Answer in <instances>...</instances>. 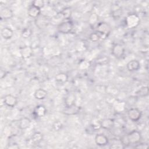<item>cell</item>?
Here are the masks:
<instances>
[{"mask_svg":"<svg viewBox=\"0 0 149 149\" xmlns=\"http://www.w3.org/2000/svg\"><path fill=\"white\" fill-rule=\"evenodd\" d=\"M114 124H115L114 120L111 118H106L100 121L101 127L106 130L111 129L113 127Z\"/></svg>","mask_w":149,"mask_h":149,"instance_id":"14","label":"cell"},{"mask_svg":"<svg viewBox=\"0 0 149 149\" xmlns=\"http://www.w3.org/2000/svg\"><path fill=\"white\" fill-rule=\"evenodd\" d=\"M75 100H76L75 95L73 94H69L65 98V103L66 107H69L75 104H74Z\"/></svg>","mask_w":149,"mask_h":149,"instance_id":"22","label":"cell"},{"mask_svg":"<svg viewBox=\"0 0 149 149\" xmlns=\"http://www.w3.org/2000/svg\"><path fill=\"white\" fill-rule=\"evenodd\" d=\"M55 80L59 83H66L68 80V76L66 73L61 72L55 76Z\"/></svg>","mask_w":149,"mask_h":149,"instance_id":"21","label":"cell"},{"mask_svg":"<svg viewBox=\"0 0 149 149\" xmlns=\"http://www.w3.org/2000/svg\"><path fill=\"white\" fill-rule=\"evenodd\" d=\"M125 22L127 27L133 29L135 28L139 24L140 22V19L139 16L137 14L132 13L129 14L126 17Z\"/></svg>","mask_w":149,"mask_h":149,"instance_id":"1","label":"cell"},{"mask_svg":"<svg viewBox=\"0 0 149 149\" xmlns=\"http://www.w3.org/2000/svg\"><path fill=\"white\" fill-rule=\"evenodd\" d=\"M39 44H40V40L37 38L33 39V40L31 41L30 47L34 49V48H37L38 47Z\"/></svg>","mask_w":149,"mask_h":149,"instance_id":"29","label":"cell"},{"mask_svg":"<svg viewBox=\"0 0 149 149\" xmlns=\"http://www.w3.org/2000/svg\"><path fill=\"white\" fill-rule=\"evenodd\" d=\"M32 5L41 9L44 6V2L42 0H35L33 1Z\"/></svg>","mask_w":149,"mask_h":149,"instance_id":"27","label":"cell"},{"mask_svg":"<svg viewBox=\"0 0 149 149\" xmlns=\"http://www.w3.org/2000/svg\"><path fill=\"white\" fill-rule=\"evenodd\" d=\"M3 102L9 107H14L17 103V99L15 96L12 94H8L5 96Z\"/></svg>","mask_w":149,"mask_h":149,"instance_id":"8","label":"cell"},{"mask_svg":"<svg viewBox=\"0 0 149 149\" xmlns=\"http://www.w3.org/2000/svg\"><path fill=\"white\" fill-rule=\"evenodd\" d=\"M1 36L2 37L5 39V40H9L10 39L13 35V30L8 27H5L3 28L1 30Z\"/></svg>","mask_w":149,"mask_h":149,"instance_id":"18","label":"cell"},{"mask_svg":"<svg viewBox=\"0 0 149 149\" xmlns=\"http://www.w3.org/2000/svg\"><path fill=\"white\" fill-rule=\"evenodd\" d=\"M127 138L130 144H134L139 143L141 139V133L137 130H134L129 133L127 135Z\"/></svg>","mask_w":149,"mask_h":149,"instance_id":"4","label":"cell"},{"mask_svg":"<svg viewBox=\"0 0 149 149\" xmlns=\"http://www.w3.org/2000/svg\"><path fill=\"white\" fill-rule=\"evenodd\" d=\"M126 68L130 72H135L140 68V63L137 60L133 59L127 63Z\"/></svg>","mask_w":149,"mask_h":149,"instance_id":"13","label":"cell"},{"mask_svg":"<svg viewBox=\"0 0 149 149\" xmlns=\"http://www.w3.org/2000/svg\"><path fill=\"white\" fill-rule=\"evenodd\" d=\"M13 11L9 8L4 7L0 10V17L1 19H10L13 17Z\"/></svg>","mask_w":149,"mask_h":149,"instance_id":"10","label":"cell"},{"mask_svg":"<svg viewBox=\"0 0 149 149\" xmlns=\"http://www.w3.org/2000/svg\"><path fill=\"white\" fill-rule=\"evenodd\" d=\"M35 98L38 100H42L45 98L47 95V91L42 88H38L36 90L34 94Z\"/></svg>","mask_w":149,"mask_h":149,"instance_id":"19","label":"cell"},{"mask_svg":"<svg viewBox=\"0 0 149 149\" xmlns=\"http://www.w3.org/2000/svg\"><path fill=\"white\" fill-rule=\"evenodd\" d=\"M27 14L30 17L36 19L41 15V9L31 4L28 8Z\"/></svg>","mask_w":149,"mask_h":149,"instance_id":"12","label":"cell"},{"mask_svg":"<svg viewBox=\"0 0 149 149\" xmlns=\"http://www.w3.org/2000/svg\"><path fill=\"white\" fill-rule=\"evenodd\" d=\"M80 111V107L76 105L75 104L66 107L65 109L63 111V112L66 115H75L77 113Z\"/></svg>","mask_w":149,"mask_h":149,"instance_id":"17","label":"cell"},{"mask_svg":"<svg viewBox=\"0 0 149 149\" xmlns=\"http://www.w3.org/2000/svg\"><path fill=\"white\" fill-rule=\"evenodd\" d=\"M20 54L22 58L27 59L31 57L33 54V49L30 46H24L21 48Z\"/></svg>","mask_w":149,"mask_h":149,"instance_id":"11","label":"cell"},{"mask_svg":"<svg viewBox=\"0 0 149 149\" xmlns=\"http://www.w3.org/2000/svg\"><path fill=\"white\" fill-rule=\"evenodd\" d=\"M108 138L104 134H97L95 137V143L97 146H106L108 143Z\"/></svg>","mask_w":149,"mask_h":149,"instance_id":"9","label":"cell"},{"mask_svg":"<svg viewBox=\"0 0 149 149\" xmlns=\"http://www.w3.org/2000/svg\"><path fill=\"white\" fill-rule=\"evenodd\" d=\"M73 28V23L69 20H66L61 22L58 26V30L62 34H68L70 33Z\"/></svg>","mask_w":149,"mask_h":149,"instance_id":"3","label":"cell"},{"mask_svg":"<svg viewBox=\"0 0 149 149\" xmlns=\"http://www.w3.org/2000/svg\"><path fill=\"white\" fill-rule=\"evenodd\" d=\"M35 23L38 28L44 29L49 24V19L47 16L40 15L36 19Z\"/></svg>","mask_w":149,"mask_h":149,"instance_id":"7","label":"cell"},{"mask_svg":"<svg viewBox=\"0 0 149 149\" xmlns=\"http://www.w3.org/2000/svg\"><path fill=\"white\" fill-rule=\"evenodd\" d=\"M126 104L123 102H120L116 104L115 107V110L118 112H121L124 111L125 108Z\"/></svg>","mask_w":149,"mask_h":149,"instance_id":"26","label":"cell"},{"mask_svg":"<svg viewBox=\"0 0 149 149\" xmlns=\"http://www.w3.org/2000/svg\"><path fill=\"white\" fill-rule=\"evenodd\" d=\"M43 140V134L40 132H36L31 136V141L34 144H39Z\"/></svg>","mask_w":149,"mask_h":149,"instance_id":"20","label":"cell"},{"mask_svg":"<svg viewBox=\"0 0 149 149\" xmlns=\"http://www.w3.org/2000/svg\"><path fill=\"white\" fill-rule=\"evenodd\" d=\"M62 123H61L60 122H59V121L55 122L54 123V125H53V127H54V129L55 130H56V131H58V130H59V129H61L62 128Z\"/></svg>","mask_w":149,"mask_h":149,"instance_id":"30","label":"cell"},{"mask_svg":"<svg viewBox=\"0 0 149 149\" xmlns=\"http://www.w3.org/2000/svg\"><path fill=\"white\" fill-rule=\"evenodd\" d=\"M125 52V47L120 44H115L112 48V54L116 58H122Z\"/></svg>","mask_w":149,"mask_h":149,"instance_id":"6","label":"cell"},{"mask_svg":"<svg viewBox=\"0 0 149 149\" xmlns=\"http://www.w3.org/2000/svg\"><path fill=\"white\" fill-rule=\"evenodd\" d=\"M100 38V37L97 32L93 33L90 35V39L93 42H97L98 41Z\"/></svg>","mask_w":149,"mask_h":149,"instance_id":"28","label":"cell"},{"mask_svg":"<svg viewBox=\"0 0 149 149\" xmlns=\"http://www.w3.org/2000/svg\"><path fill=\"white\" fill-rule=\"evenodd\" d=\"M111 31V27L108 24L104 22H100L97 24V32L98 33L100 38H105Z\"/></svg>","mask_w":149,"mask_h":149,"instance_id":"2","label":"cell"},{"mask_svg":"<svg viewBox=\"0 0 149 149\" xmlns=\"http://www.w3.org/2000/svg\"><path fill=\"white\" fill-rule=\"evenodd\" d=\"M127 116L132 122H137L141 117V112L137 108H132L128 111Z\"/></svg>","mask_w":149,"mask_h":149,"instance_id":"5","label":"cell"},{"mask_svg":"<svg viewBox=\"0 0 149 149\" xmlns=\"http://www.w3.org/2000/svg\"><path fill=\"white\" fill-rule=\"evenodd\" d=\"M31 125V120L27 117L21 118L18 122V127L21 130H25Z\"/></svg>","mask_w":149,"mask_h":149,"instance_id":"15","label":"cell"},{"mask_svg":"<svg viewBox=\"0 0 149 149\" xmlns=\"http://www.w3.org/2000/svg\"><path fill=\"white\" fill-rule=\"evenodd\" d=\"M148 86H143L137 91V95L139 97H146L148 95Z\"/></svg>","mask_w":149,"mask_h":149,"instance_id":"24","label":"cell"},{"mask_svg":"<svg viewBox=\"0 0 149 149\" xmlns=\"http://www.w3.org/2000/svg\"><path fill=\"white\" fill-rule=\"evenodd\" d=\"M47 113L46 108L42 105H38L36 107L34 110V114L38 118L43 117Z\"/></svg>","mask_w":149,"mask_h":149,"instance_id":"16","label":"cell"},{"mask_svg":"<svg viewBox=\"0 0 149 149\" xmlns=\"http://www.w3.org/2000/svg\"><path fill=\"white\" fill-rule=\"evenodd\" d=\"M61 14L62 16V17L65 20H69V19L70 17L72 11L70 8H66L63 9L61 12Z\"/></svg>","mask_w":149,"mask_h":149,"instance_id":"23","label":"cell"},{"mask_svg":"<svg viewBox=\"0 0 149 149\" xmlns=\"http://www.w3.org/2000/svg\"><path fill=\"white\" fill-rule=\"evenodd\" d=\"M21 35L24 38L30 37L32 35V30H31V29H30L29 27L24 28V29L22 30V33H21Z\"/></svg>","mask_w":149,"mask_h":149,"instance_id":"25","label":"cell"}]
</instances>
